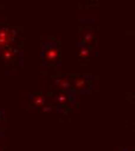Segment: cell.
<instances>
[{
	"label": "cell",
	"instance_id": "cell-1",
	"mask_svg": "<svg viewBox=\"0 0 135 151\" xmlns=\"http://www.w3.org/2000/svg\"><path fill=\"white\" fill-rule=\"evenodd\" d=\"M15 37V30L6 28V27H0V49L4 50L5 48H8Z\"/></svg>",
	"mask_w": 135,
	"mask_h": 151
},
{
	"label": "cell",
	"instance_id": "cell-2",
	"mask_svg": "<svg viewBox=\"0 0 135 151\" xmlns=\"http://www.w3.org/2000/svg\"><path fill=\"white\" fill-rule=\"evenodd\" d=\"M58 48L55 45H48L44 49L43 52V59H44V64L47 66H54L58 60Z\"/></svg>",
	"mask_w": 135,
	"mask_h": 151
},
{
	"label": "cell",
	"instance_id": "cell-3",
	"mask_svg": "<svg viewBox=\"0 0 135 151\" xmlns=\"http://www.w3.org/2000/svg\"><path fill=\"white\" fill-rule=\"evenodd\" d=\"M91 87V79L86 76H77L72 81V88L75 92H85Z\"/></svg>",
	"mask_w": 135,
	"mask_h": 151
},
{
	"label": "cell",
	"instance_id": "cell-4",
	"mask_svg": "<svg viewBox=\"0 0 135 151\" xmlns=\"http://www.w3.org/2000/svg\"><path fill=\"white\" fill-rule=\"evenodd\" d=\"M54 84H55V87L64 92V91H68L71 88V81H70V78L69 77H59L56 78L54 80Z\"/></svg>",
	"mask_w": 135,
	"mask_h": 151
},
{
	"label": "cell",
	"instance_id": "cell-5",
	"mask_svg": "<svg viewBox=\"0 0 135 151\" xmlns=\"http://www.w3.org/2000/svg\"><path fill=\"white\" fill-rule=\"evenodd\" d=\"M15 54H17V50L12 49L11 47L5 48L4 50H1V57L5 59V62H9V60H12L13 57L15 56Z\"/></svg>",
	"mask_w": 135,
	"mask_h": 151
},
{
	"label": "cell",
	"instance_id": "cell-6",
	"mask_svg": "<svg viewBox=\"0 0 135 151\" xmlns=\"http://www.w3.org/2000/svg\"><path fill=\"white\" fill-rule=\"evenodd\" d=\"M44 101H45V99L42 94H34L32 96V102L36 107H42L44 105Z\"/></svg>",
	"mask_w": 135,
	"mask_h": 151
},
{
	"label": "cell",
	"instance_id": "cell-7",
	"mask_svg": "<svg viewBox=\"0 0 135 151\" xmlns=\"http://www.w3.org/2000/svg\"><path fill=\"white\" fill-rule=\"evenodd\" d=\"M89 54H90V48L87 45H83L80 48V51H79V57L82 59H85V58H87Z\"/></svg>",
	"mask_w": 135,
	"mask_h": 151
},
{
	"label": "cell",
	"instance_id": "cell-8",
	"mask_svg": "<svg viewBox=\"0 0 135 151\" xmlns=\"http://www.w3.org/2000/svg\"><path fill=\"white\" fill-rule=\"evenodd\" d=\"M68 98H69L68 94H65L64 92H61V93H58L57 96H56V101H57L59 105H61V104H65V102L69 100Z\"/></svg>",
	"mask_w": 135,
	"mask_h": 151
},
{
	"label": "cell",
	"instance_id": "cell-9",
	"mask_svg": "<svg viewBox=\"0 0 135 151\" xmlns=\"http://www.w3.org/2000/svg\"><path fill=\"white\" fill-rule=\"evenodd\" d=\"M50 109H51V108H50V107H48V106H45V107H43V108H42V111H43V112H49Z\"/></svg>",
	"mask_w": 135,
	"mask_h": 151
},
{
	"label": "cell",
	"instance_id": "cell-10",
	"mask_svg": "<svg viewBox=\"0 0 135 151\" xmlns=\"http://www.w3.org/2000/svg\"><path fill=\"white\" fill-rule=\"evenodd\" d=\"M0 51H1V49H0Z\"/></svg>",
	"mask_w": 135,
	"mask_h": 151
}]
</instances>
